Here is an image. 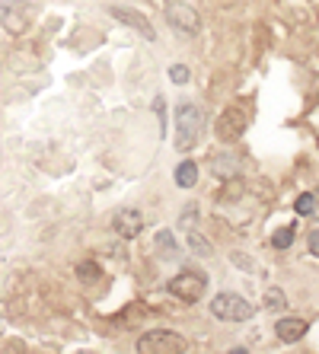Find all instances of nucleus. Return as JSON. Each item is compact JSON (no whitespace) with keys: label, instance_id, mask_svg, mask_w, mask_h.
<instances>
[{"label":"nucleus","instance_id":"1","mask_svg":"<svg viewBox=\"0 0 319 354\" xmlns=\"http://www.w3.org/2000/svg\"><path fill=\"white\" fill-rule=\"evenodd\" d=\"M201 134V112L192 102L176 109V150H192Z\"/></svg>","mask_w":319,"mask_h":354},{"label":"nucleus","instance_id":"2","mask_svg":"<svg viewBox=\"0 0 319 354\" xmlns=\"http://www.w3.org/2000/svg\"><path fill=\"white\" fill-rule=\"evenodd\" d=\"M185 348L179 332H170V329H154L147 335L138 338V351L140 354H179Z\"/></svg>","mask_w":319,"mask_h":354},{"label":"nucleus","instance_id":"3","mask_svg":"<svg viewBox=\"0 0 319 354\" xmlns=\"http://www.w3.org/2000/svg\"><path fill=\"white\" fill-rule=\"evenodd\" d=\"M211 313L224 322H246V319H253L255 310L237 294H217L211 300Z\"/></svg>","mask_w":319,"mask_h":354},{"label":"nucleus","instance_id":"4","mask_svg":"<svg viewBox=\"0 0 319 354\" xmlns=\"http://www.w3.org/2000/svg\"><path fill=\"white\" fill-rule=\"evenodd\" d=\"M205 288H208V281H205V274H198V272H179L170 281V294L179 297L182 304H198L205 297Z\"/></svg>","mask_w":319,"mask_h":354},{"label":"nucleus","instance_id":"5","mask_svg":"<svg viewBox=\"0 0 319 354\" xmlns=\"http://www.w3.org/2000/svg\"><path fill=\"white\" fill-rule=\"evenodd\" d=\"M166 23H170L172 29H179V32L195 35L198 26H201V17H198V10L188 7V3H170V7H166Z\"/></svg>","mask_w":319,"mask_h":354},{"label":"nucleus","instance_id":"6","mask_svg":"<svg viewBox=\"0 0 319 354\" xmlns=\"http://www.w3.org/2000/svg\"><path fill=\"white\" fill-rule=\"evenodd\" d=\"M246 131V112L243 109H227L221 118H217V138L221 140H237Z\"/></svg>","mask_w":319,"mask_h":354},{"label":"nucleus","instance_id":"7","mask_svg":"<svg viewBox=\"0 0 319 354\" xmlns=\"http://www.w3.org/2000/svg\"><path fill=\"white\" fill-rule=\"evenodd\" d=\"M112 230H115V236L134 239L144 230V217H140L138 211H118V214L112 217Z\"/></svg>","mask_w":319,"mask_h":354},{"label":"nucleus","instance_id":"8","mask_svg":"<svg viewBox=\"0 0 319 354\" xmlns=\"http://www.w3.org/2000/svg\"><path fill=\"white\" fill-rule=\"evenodd\" d=\"M109 13H112V17L118 19V23L131 26L134 32H140L144 39H154V35H156V32H154V26L147 23V17H144V13H138V10H131V7H128V10H125V7H112Z\"/></svg>","mask_w":319,"mask_h":354},{"label":"nucleus","instance_id":"9","mask_svg":"<svg viewBox=\"0 0 319 354\" xmlns=\"http://www.w3.org/2000/svg\"><path fill=\"white\" fill-rule=\"evenodd\" d=\"M275 332H278L281 342H300V338L307 335V322L303 319H278Z\"/></svg>","mask_w":319,"mask_h":354},{"label":"nucleus","instance_id":"10","mask_svg":"<svg viewBox=\"0 0 319 354\" xmlns=\"http://www.w3.org/2000/svg\"><path fill=\"white\" fill-rule=\"evenodd\" d=\"M176 182H179V189H192L198 182V166L192 163V160H182V163L176 166Z\"/></svg>","mask_w":319,"mask_h":354},{"label":"nucleus","instance_id":"11","mask_svg":"<svg viewBox=\"0 0 319 354\" xmlns=\"http://www.w3.org/2000/svg\"><path fill=\"white\" fill-rule=\"evenodd\" d=\"M294 211L300 217H319V195H316V192L300 195V198H297V205H294Z\"/></svg>","mask_w":319,"mask_h":354},{"label":"nucleus","instance_id":"12","mask_svg":"<svg viewBox=\"0 0 319 354\" xmlns=\"http://www.w3.org/2000/svg\"><path fill=\"white\" fill-rule=\"evenodd\" d=\"M156 252L166 259H176L179 256V246H176V236H172L170 230H160L156 233Z\"/></svg>","mask_w":319,"mask_h":354},{"label":"nucleus","instance_id":"13","mask_svg":"<svg viewBox=\"0 0 319 354\" xmlns=\"http://www.w3.org/2000/svg\"><path fill=\"white\" fill-rule=\"evenodd\" d=\"M284 294H281L278 288H268L265 290V306H268V310H275V313H281V310H284Z\"/></svg>","mask_w":319,"mask_h":354},{"label":"nucleus","instance_id":"14","mask_svg":"<svg viewBox=\"0 0 319 354\" xmlns=\"http://www.w3.org/2000/svg\"><path fill=\"white\" fill-rule=\"evenodd\" d=\"M271 243H275V249H287L291 243H294V227H284V230H278L275 236H271Z\"/></svg>","mask_w":319,"mask_h":354},{"label":"nucleus","instance_id":"15","mask_svg":"<svg viewBox=\"0 0 319 354\" xmlns=\"http://www.w3.org/2000/svg\"><path fill=\"white\" fill-rule=\"evenodd\" d=\"M188 243H192V249H195L198 256H208V252H211V246H208V243L198 236V233H192V236H188Z\"/></svg>","mask_w":319,"mask_h":354},{"label":"nucleus","instance_id":"16","mask_svg":"<svg viewBox=\"0 0 319 354\" xmlns=\"http://www.w3.org/2000/svg\"><path fill=\"white\" fill-rule=\"evenodd\" d=\"M170 80L172 83H188V67H182V64L170 67Z\"/></svg>","mask_w":319,"mask_h":354},{"label":"nucleus","instance_id":"17","mask_svg":"<svg viewBox=\"0 0 319 354\" xmlns=\"http://www.w3.org/2000/svg\"><path fill=\"white\" fill-rule=\"evenodd\" d=\"M77 274H80V278H99V268L93 262H80L77 265Z\"/></svg>","mask_w":319,"mask_h":354},{"label":"nucleus","instance_id":"18","mask_svg":"<svg viewBox=\"0 0 319 354\" xmlns=\"http://www.w3.org/2000/svg\"><path fill=\"white\" fill-rule=\"evenodd\" d=\"M310 252H313V256H319V230L310 233Z\"/></svg>","mask_w":319,"mask_h":354}]
</instances>
